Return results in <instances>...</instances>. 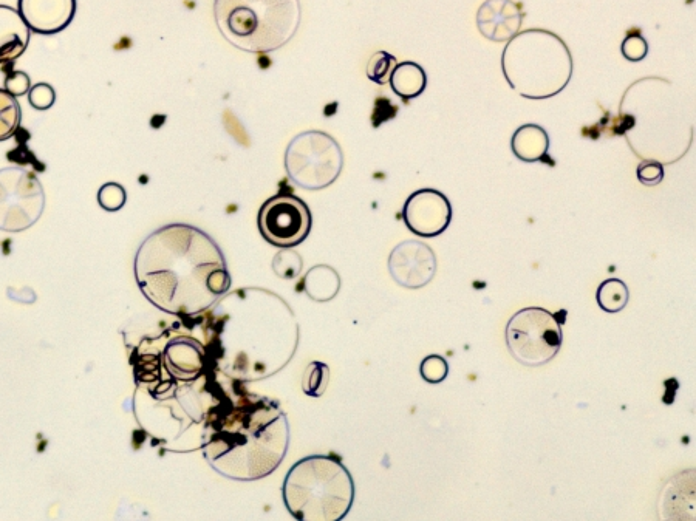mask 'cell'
<instances>
[{"instance_id": "1", "label": "cell", "mask_w": 696, "mask_h": 521, "mask_svg": "<svg viewBox=\"0 0 696 521\" xmlns=\"http://www.w3.org/2000/svg\"><path fill=\"white\" fill-rule=\"evenodd\" d=\"M134 270L144 297L158 310L180 317L211 310L232 285L219 243L185 223L147 235L135 254Z\"/></svg>"}, {"instance_id": "2", "label": "cell", "mask_w": 696, "mask_h": 521, "mask_svg": "<svg viewBox=\"0 0 696 521\" xmlns=\"http://www.w3.org/2000/svg\"><path fill=\"white\" fill-rule=\"evenodd\" d=\"M202 446L215 472L229 480L256 481L284 461L290 424L276 402L245 393L211 410Z\"/></svg>"}, {"instance_id": "3", "label": "cell", "mask_w": 696, "mask_h": 521, "mask_svg": "<svg viewBox=\"0 0 696 521\" xmlns=\"http://www.w3.org/2000/svg\"><path fill=\"white\" fill-rule=\"evenodd\" d=\"M502 70L514 92L531 101L554 98L573 78L570 48L553 31L533 28L517 33L506 44Z\"/></svg>"}, {"instance_id": "4", "label": "cell", "mask_w": 696, "mask_h": 521, "mask_svg": "<svg viewBox=\"0 0 696 521\" xmlns=\"http://www.w3.org/2000/svg\"><path fill=\"white\" fill-rule=\"evenodd\" d=\"M214 19L232 47L267 55L296 36L302 5L301 0H214Z\"/></svg>"}, {"instance_id": "5", "label": "cell", "mask_w": 696, "mask_h": 521, "mask_svg": "<svg viewBox=\"0 0 696 521\" xmlns=\"http://www.w3.org/2000/svg\"><path fill=\"white\" fill-rule=\"evenodd\" d=\"M282 495L296 520L341 521L355 501V481L338 458L313 455L288 470Z\"/></svg>"}, {"instance_id": "6", "label": "cell", "mask_w": 696, "mask_h": 521, "mask_svg": "<svg viewBox=\"0 0 696 521\" xmlns=\"http://www.w3.org/2000/svg\"><path fill=\"white\" fill-rule=\"evenodd\" d=\"M344 154L335 138L321 130H307L294 137L285 150V171L297 188L322 191L338 180Z\"/></svg>"}, {"instance_id": "7", "label": "cell", "mask_w": 696, "mask_h": 521, "mask_svg": "<svg viewBox=\"0 0 696 521\" xmlns=\"http://www.w3.org/2000/svg\"><path fill=\"white\" fill-rule=\"evenodd\" d=\"M560 316L540 307L523 308L512 314L505 331L512 358L525 367H542L553 361L563 342L565 316Z\"/></svg>"}, {"instance_id": "8", "label": "cell", "mask_w": 696, "mask_h": 521, "mask_svg": "<svg viewBox=\"0 0 696 521\" xmlns=\"http://www.w3.org/2000/svg\"><path fill=\"white\" fill-rule=\"evenodd\" d=\"M44 209V188L33 172L18 166L0 169V231H25L38 222Z\"/></svg>"}, {"instance_id": "9", "label": "cell", "mask_w": 696, "mask_h": 521, "mask_svg": "<svg viewBox=\"0 0 696 521\" xmlns=\"http://www.w3.org/2000/svg\"><path fill=\"white\" fill-rule=\"evenodd\" d=\"M257 225L270 245L290 249L307 240L313 218L304 200L293 194H277L263 203Z\"/></svg>"}, {"instance_id": "10", "label": "cell", "mask_w": 696, "mask_h": 521, "mask_svg": "<svg viewBox=\"0 0 696 521\" xmlns=\"http://www.w3.org/2000/svg\"><path fill=\"white\" fill-rule=\"evenodd\" d=\"M403 220L413 234L434 239L451 225V201L437 189H420L404 203Z\"/></svg>"}, {"instance_id": "11", "label": "cell", "mask_w": 696, "mask_h": 521, "mask_svg": "<svg viewBox=\"0 0 696 521\" xmlns=\"http://www.w3.org/2000/svg\"><path fill=\"white\" fill-rule=\"evenodd\" d=\"M389 271L400 287L420 290L434 280L437 256L426 243L406 240L390 252Z\"/></svg>"}, {"instance_id": "12", "label": "cell", "mask_w": 696, "mask_h": 521, "mask_svg": "<svg viewBox=\"0 0 696 521\" xmlns=\"http://www.w3.org/2000/svg\"><path fill=\"white\" fill-rule=\"evenodd\" d=\"M76 0H18L19 13L33 33L58 35L72 24Z\"/></svg>"}, {"instance_id": "13", "label": "cell", "mask_w": 696, "mask_h": 521, "mask_svg": "<svg viewBox=\"0 0 696 521\" xmlns=\"http://www.w3.org/2000/svg\"><path fill=\"white\" fill-rule=\"evenodd\" d=\"M523 18L522 5L514 0H486L478 8L477 27L488 41L508 42L520 33Z\"/></svg>"}, {"instance_id": "14", "label": "cell", "mask_w": 696, "mask_h": 521, "mask_svg": "<svg viewBox=\"0 0 696 521\" xmlns=\"http://www.w3.org/2000/svg\"><path fill=\"white\" fill-rule=\"evenodd\" d=\"M31 30L21 13L8 5H0V65L18 61L30 44Z\"/></svg>"}, {"instance_id": "15", "label": "cell", "mask_w": 696, "mask_h": 521, "mask_svg": "<svg viewBox=\"0 0 696 521\" xmlns=\"http://www.w3.org/2000/svg\"><path fill=\"white\" fill-rule=\"evenodd\" d=\"M512 154L523 163H545L556 166L550 157V137L539 124H525L514 132L511 138Z\"/></svg>"}, {"instance_id": "16", "label": "cell", "mask_w": 696, "mask_h": 521, "mask_svg": "<svg viewBox=\"0 0 696 521\" xmlns=\"http://www.w3.org/2000/svg\"><path fill=\"white\" fill-rule=\"evenodd\" d=\"M164 361L168 365L169 372L180 379L197 378L198 373L205 368L202 351L197 350L191 341L178 339L174 344L169 345L164 355Z\"/></svg>"}, {"instance_id": "17", "label": "cell", "mask_w": 696, "mask_h": 521, "mask_svg": "<svg viewBox=\"0 0 696 521\" xmlns=\"http://www.w3.org/2000/svg\"><path fill=\"white\" fill-rule=\"evenodd\" d=\"M395 95L400 96L404 103L423 95L427 87V75L417 62H401L396 64L389 78Z\"/></svg>"}, {"instance_id": "18", "label": "cell", "mask_w": 696, "mask_h": 521, "mask_svg": "<svg viewBox=\"0 0 696 521\" xmlns=\"http://www.w3.org/2000/svg\"><path fill=\"white\" fill-rule=\"evenodd\" d=\"M305 291L311 299L325 302L333 299L341 288L339 274L327 265L314 266L304 280Z\"/></svg>"}, {"instance_id": "19", "label": "cell", "mask_w": 696, "mask_h": 521, "mask_svg": "<svg viewBox=\"0 0 696 521\" xmlns=\"http://www.w3.org/2000/svg\"><path fill=\"white\" fill-rule=\"evenodd\" d=\"M630 300L627 285L619 279H607L599 285L596 291V302L605 313H621Z\"/></svg>"}, {"instance_id": "20", "label": "cell", "mask_w": 696, "mask_h": 521, "mask_svg": "<svg viewBox=\"0 0 696 521\" xmlns=\"http://www.w3.org/2000/svg\"><path fill=\"white\" fill-rule=\"evenodd\" d=\"M22 123L21 104L18 98L0 89V141L13 138Z\"/></svg>"}, {"instance_id": "21", "label": "cell", "mask_w": 696, "mask_h": 521, "mask_svg": "<svg viewBox=\"0 0 696 521\" xmlns=\"http://www.w3.org/2000/svg\"><path fill=\"white\" fill-rule=\"evenodd\" d=\"M328 381H330V368L322 362H311L305 370L302 389H304L305 395L319 398L327 390Z\"/></svg>"}, {"instance_id": "22", "label": "cell", "mask_w": 696, "mask_h": 521, "mask_svg": "<svg viewBox=\"0 0 696 521\" xmlns=\"http://www.w3.org/2000/svg\"><path fill=\"white\" fill-rule=\"evenodd\" d=\"M396 58L387 52H378L370 58L367 64V78L370 81L384 86L389 81L392 70L395 69Z\"/></svg>"}, {"instance_id": "23", "label": "cell", "mask_w": 696, "mask_h": 521, "mask_svg": "<svg viewBox=\"0 0 696 521\" xmlns=\"http://www.w3.org/2000/svg\"><path fill=\"white\" fill-rule=\"evenodd\" d=\"M126 189L118 183H106L98 191V203L104 211L116 212L126 205Z\"/></svg>"}, {"instance_id": "24", "label": "cell", "mask_w": 696, "mask_h": 521, "mask_svg": "<svg viewBox=\"0 0 696 521\" xmlns=\"http://www.w3.org/2000/svg\"><path fill=\"white\" fill-rule=\"evenodd\" d=\"M420 375L427 384H441L449 376V364L443 356H427L421 362Z\"/></svg>"}, {"instance_id": "25", "label": "cell", "mask_w": 696, "mask_h": 521, "mask_svg": "<svg viewBox=\"0 0 696 521\" xmlns=\"http://www.w3.org/2000/svg\"><path fill=\"white\" fill-rule=\"evenodd\" d=\"M273 270L276 271L279 277L293 279V277L299 276V273H301V256H299L297 252L291 251V248L284 249V251H280L276 259H274Z\"/></svg>"}, {"instance_id": "26", "label": "cell", "mask_w": 696, "mask_h": 521, "mask_svg": "<svg viewBox=\"0 0 696 521\" xmlns=\"http://www.w3.org/2000/svg\"><path fill=\"white\" fill-rule=\"evenodd\" d=\"M28 103H30L33 109L39 110V112L52 109L53 104L56 103L55 89L47 82H39L36 86L31 87L30 92H28Z\"/></svg>"}, {"instance_id": "27", "label": "cell", "mask_w": 696, "mask_h": 521, "mask_svg": "<svg viewBox=\"0 0 696 521\" xmlns=\"http://www.w3.org/2000/svg\"><path fill=\"white\" fill-rule=\"evenodd\" d=\"M621 53L627 61L641 62L649 55V44L639 33H630L622 41Z\"/></svg>"}, {"instance_id": "28", "label": "cell", "mask_w": 696, "mask_h": 521, "mask_svg": "<svg viewBox=\"0 0 696 521\" xmlns=\"http://www.w3.org/2000/svg\"><path fill=\"white\" fill-rule=\"evenodd\" d=\"M636 175H638L639 183L653 188L664 180V166L658 161H642Z\"/></svg>"}, {"instance_id": "29", "label": "cell", "mask_w": 696, "mask_h": 521, "mask_svg": "<svg viewBox=\"0 0 696 521\" xmlns=\"http://www.w3.org/2000/svg\"><path fill=\"white\" fill-rule=\"evenodd\" d=\"M4 89L7 90L8 93H11V95L16 96V98L28 95L31 89L30 76L25 72H19V70L7 73V76H5Z\"/></svg>"}]
</instances>
